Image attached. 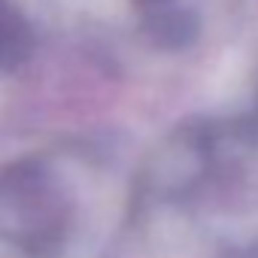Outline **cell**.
Listing matches in <instances>:
<instances>
[{
	"mask_svg": "<svg viewBox=\"0 0 258 258\" xmlns=\"http://www.w3.org/2000/svg\"><path fill=\"white\" fill-rule=\"evenodd\" d=\"M149 34L155 37V43L176 49V46H185L198 34V25H195V19L188 13H164V10H158L149 19Z\"/></svg>",
	"mask_w": 258,
	"mask_h": 258,
	"instance_id": "cell-2",
	"label": "cell"
},
{
	"mask_svg": "<svg viewBox=\"0 0 258 258\" xmlns=\"http://www.w3.org/2000/svg\"><path fill=\"white\" fill-rule=\"evenodd\" d=\"M34 49V34L28 28V22L0 7V67H16L19 61H25Z\"/></svg>",
	"mask_w": 258,
	"mask_h": 258,
	"instance_id": "cell-1",
	"label": "cell"
},
{
	"mask_svg": "<svg viewBox=\"0 0 258 258\" xmlns=\"http://www.w3.org/2000/svg\"><path fill=\"white\" fill-rule=\"evenodd\" d=\"M137 4H140L143 10H161V7L167 4V0H137Z\"/></svg>",
	"mask_w": 258,
	"mask_h": 258,
	"instance_id": "cell-3",
	"label": "cell"
}]
</instances>
